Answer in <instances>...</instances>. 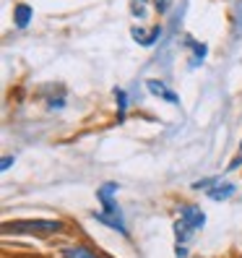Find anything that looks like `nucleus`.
I'll return each instance as SVG.
<instances>
[{"instance_id": "1", "label": "nucleus", "mask_w": 242, "mask_h": 258, "mask_svg": "<svg viewBox=\"0 0 242 258\" xmlns=\"http://www.w3.org/2000/svg\"><path fill=\"white\" fill-rule=\"evenodd\" d=\"M115 193H117V183H104L97 190V199L102 204V211H94V219L102 222V224H107V227H112V230H117L120 235H128L125 224H123V211L117 209V204L112 199Z\"/></svg>"}, {"instance_id": "2", "label": "nucleus", "mask_w": 242, "mask_h": 258, "mask_svg": "<svg viewBox=\"0 0 242 258\" xmlns=\"http://www.w3.org/2000/svg\"><path fill=\"white\" fill-rule=\"evenodd\" d=\"M206 224V214L198 209V206H183L180 209V217L175 222V237H177V245H183V242H188V237L201 230V227Z\"/></svg>"}, {"instance_id": "3", "label": "nucleus", "mask_w": 242, "mask_h": 258, "mask_svg": "<svg viewBox=\"0 0 242 258\" xmlns=\"http://www.w3.org/2000/svg\"><path fill=\"white\" fill-rule=\"evenodd\" d=\"M63 230V222L57 219H26L16 224H3V235H52Z\"/></svg>"}, {"instance_id": "4", "label": "nucleus", "mask_w": 242, "mask_h": 258, "mask_svg": "<svg viewBox=\"0 0 242 258\" xmlns=\"http://www.w3.org/2000/svg\"><path fill=\"white\" fill-rule=\"evenodd\" d=\"M146 86H148V92L154 94V97H162L164 102H170V104H180L177 94L172 92V89H167V86H164L162 81H154V79H151V81H148Z\"/></svg>"}, {"instance_id": "5", "label": "nucleus", "mask_w": 242, "mask_h": 258, "mask_svg": "<svg viewBox=\"0 0 242 258\" xmlns=\"http://www.w3.org/2000/svg\"><path fill=\"white\" fill-rule=\"evenodd\" d=\"M237 193V188L232 185V183H224V185H216V188H211L208 190V199L211 201H226L229 196H234Z\"/></svg>"}, {"instance_id": "6", "label": "nucleus", "mask_w": 242, "mask_h": 258, "mask_svg": "<svg viewBox=\"0 0 242 258\" xmlns=\"http://www.w3.org/2000/svg\"><path fill=\"white\" fill-rule=\"evenodd\" d=\"M29 19H32V8H29L26 3H19L16 8H13V21H16L19 29H24L29 24Z\"/></svg>"}, {"instance_id": "7", "label": "nucleus", "mask_w": 242, "mask_h": 258, "mask_svg": "<svg viewBox=\"0 0 242 258\" xmlns=\"http://www.w3.org/2000/svg\"><path fill=\"white\" fill-rule=\"evenodd\" d=\"M115 99H117V123H123L125 120V110H128V94L123 92V89H115Z\"/></svg>"}, {"instance_id": "8", "label": "nucleus", "mask_w": 242, "mask_h": 258, "mask_svg": "<svg viewBox=\"0 0 242 258\" xmlns=\"http://www.w3.org/2000/svg\"><path fill=\"white\" fill-rule=\"evenodd\" d=\"M63 258H97L94 253H89L86 248H65Z\"/></svg>"}, {"instance_id": "9", "label": "nucleus", "mask_w": 242, "mask_h": 258, "mask_svg": "<svg viewBox=\"0 0 242 258\" xmlns=\"http://www.w3.org/2000/svg\"><path fill=\"white\" fill-rule=\"evenodd\" d=\"M133 13L135 16H146V0H133Z\"/></svg>"}, {"instance_id": "10", "label": "nucleus", "mask_w": 242, "mask_h": 258, "mask_svg": "<svg viewBox=\"0 0 242 258\" xmlns=\"http://www.w3.org/2000/svg\"><path fill=\"white\" fill-rule=\"evenodd\" d=\"M154 6H156V11H159V13H164V11L170 8V0H154Z\"/></svg>"}, {"instance_id": "11", "label": "nucleus", "mask_w": 242, "mask_h": 258, "mask_svg": "<svg viewBox=\"0 0 242 258\" xmlns=\"http://www.w3.org/2000/svg\"><path fill=\"white\" fill-rule=\"evenodd\" d=\"M175 255H177V258H188V248H185V245H177V248H175Z\"/></svg>"}, {"instance_id": "12", "label": "nucleus", "mask_w": 242, "mask_h": 258, "mask_svg": "<svg viewBox=\"0 0 242 258\" xmlns=\"http://www.w3.org/2000/svg\"><path fill=\"white\" fill-rule=\"evenodd\" d=\"M11 164H13V157H3V162H0V170H8Z\"/></svg>"}, {"instance_id": "13", "label": "nucleus", "mask_w": 242, "mask_h": 258, "mask_svg": "<svg viewBox=\"0 0 242 258\" xmlns=\"http://www.w3.org/2000/svg\"><path fill=\"white\" fill-rule=\"evenodd\" d=\"M239 154H242V146H239Z\"/></svg>"}]
</instances>
